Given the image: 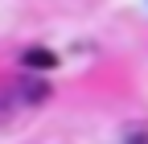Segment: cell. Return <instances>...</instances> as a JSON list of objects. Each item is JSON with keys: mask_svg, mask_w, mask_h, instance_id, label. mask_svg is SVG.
Here are the masks:
<instances>
[{"mask_svg": "<svg viewBox=\"0 0 148 144\" xmlns=\"http://www.w3.org/2000/svg\"><path fill=\"white\" fill-rule=\"evenodd\" d=\"M25 66H29V70H53L58 58H53L49 49H29V53H25Z\"/></svg>", "mask_w": 148, "mask_h": 144, "instance_id": "cell-1", "label": "cell"}]
</instances>
